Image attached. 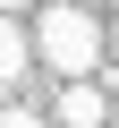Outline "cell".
Wrapping results in <instances>:
<instances>
[{"instance_id": "cell-4", "label": "cell", "mask_w": 119, "mask_h": 128, "mask_svg": "<svg viewBox=\"0 0 119 128\" xmlns=\"http://www.w3.org/2000/svg\"><path fill=\"white\" fill-rule=\"evenodd\" d=\"M0 128H51V120H43L34 102H0Z\"/></svg>"}, {"instance_id": "cell-6", "label": "cell", "mask_w": 119, "mask_h": 128, "mask_svg": "<svg viewBox=\"0 0 119 128\" xmlns=\"http://www.w3.org/2000/svg\"><path fill=\"white\" fill-rule=\"evenodd\" d=\"M111 51H119V17H111Z\"/></svg>"}, {"instance_id": "cell-2", "label": "cell", "mask_w": 119, "mask_h": 128, "mask_svg": "<svg viewBox=\"0 0 119 128\" xmlns=\"http://www.w3.org/2000/svg\"><path fill=\"white\" fill-rule=\"evenodd\" d=\"M51 128H111V86H94V77H60Z\"/></svg>"}, {"instance_id": "cell-5", "label": "cell", "mask_w": 119, "mask_h": 128, "mask_svg": "<svg viewBox=\"0 0 119 128\" xmlns=\"http://www.w3.org/2000/svg\"><path fill=\"white\" fill-rule=\"evenodd\" d=\"M0 9H9V17H17V9H34V0H0Z\"/></svg>"}, {"instance_id": "cell-1", "label": "cell", "mask_w": 119, "mask_h": 128, "mask_svg": "<svg viewBox=\"0 0 119 128\" xmlns=\"http://www.w3.org/2000/svg\"><path fill=\"white\" fill-rule=\"evenodd\" d=\"M34 51H43L51 77H102V60H111V26H102L94 9H77V0H51V9L34 17Z\"/></svg>"}, {"instance_id": "cell-3", "label": "cell", "mask_w": 119, "mask_h": 128, "mask_svg": "<svg viewBox=\"0 0 119 128\" xmlns=\"http://www.w3.org/2000/svg\"><path fill=\"white\" fill-rule=\"evenodd\" d=\"M34 60H43V51H34V34H26V26L9 17V9H0V94H9V86H17L26 68H34Z\"/></svg>"}]
</instances>
